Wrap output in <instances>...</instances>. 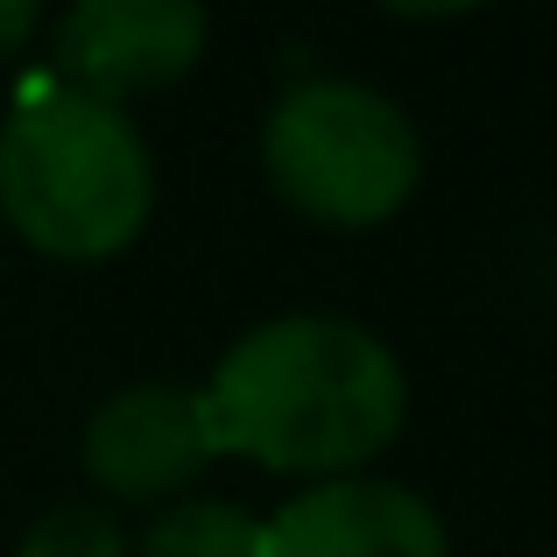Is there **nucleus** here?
I'll return each instance as SVG.
<instances>
[{
    "mask_svg": "<svg viewBox=\"0 0 557 557\" xmlns=\"http://www.w3.org/2000/svg\"><path fill=\"white\" fill-rule=\"evenodd\" d=\"M205 8L190 0H78L57 22V71L64 92L121 107L127 92L184 78L205 50Z\"/></svg>",
    "mask_w": 557,
    "mask_h": 557,
    "instance_id": "obj_4",
    "label": "nucleus"
},
{
    "mask_svg": "<svg viewBox=\"0 0 557 557\" xmlns=\"http://www.w3.org/2000/svg\"><path fill=\"white\" fill-rule=\"evenodd\" d=\"M135 557H261V516L184 494L135 536Z\"/></svg>",
    "mask_w": 557,
    "mask_h": 557,
    "instance_id": "obj_7",
    "label": "nucleus"
},
{
    "mask_svg": "<svg viewBox=\"0 0 557 557\" xmlns=\"http://www.w3.org/2000/svg\"><path fill=\"white\" fill-rule=\"evenodd\" d=\"M212 451L269 466V473L346 480L403 431V360L368 325L332 311H289L240 332L198 388Z\"/></svg>",
    "mask_w": 557,
    "mask_h": 557,
    "instance_id": "obj_1",
    "label": "nucleus"
},
{
    "mask_svg": "<svg viewBox=\"0 0 557 557\" xmlns=\"http://www.w3.org/2000/svg\"><path fill=\"white\" fill-rule=\"evenodd\" d=\"M261 557H451V536L417 487L346 473L289 494L261 522Z\"/></svg>",
    "mask_w": 557,
    "mask_h": 557,
    "instance_id": "obj_5",
    "label": "nucleus"
},
{
    "mask_svg": "<svg viewBox=\"0 0 557 557\" xmlns=\"http://www.w3.org/2000/svg\"><path fill=\"white\" fill-rule=\"evenodd\" d=\"M14 557H127V536L99 502H57L22 530Z\"/></svg>",
    "mask_w": 557,
    "mask_h": 557,
    "instance_id": "obj_8",
    "label": "nucleus"
},
{
    "mask_svg": "<svg viewBox=\"0 0 557 557\" xmlns=\"http://www.w3.org/2000/svg\"><path fill=\"white\" fill-rule=\"evenodd\" d=\"M36 22H42V14L28 8V0H0V57L22 50V42L36 36Z\"/></svg>",
    "mask_w": 557,
    "mask_h": 557,
    "instance_id": "obj_9",
    "label": "nucleus"
},
{
    "mask_svg": "<svg viewBox=\"0 0 557 557\" xmlns=\"http://www.w3.org/2000/svg\"><path fill=\"white\" fill-rule=\"evenodd\" d=\"M212 431H205L198 388L177 381H135V388L107 395L85 423V473L113 494V502H170L205 473Z\"/></svg>",
    "mask_w": 557,
    "mask_h": 557,
    "instance_id": "obj_6",
    "label": "nucleus"
},
{
    "mask_svg": "<svg viewBox=\"0 0 557 557\" xmlns=\"http://www.w3.org/2000/svg\"><path fill=\"white\" fill-rule=\"evenodd\" d=\"M269 184L325 226H381L417 190L423 141L388 92L360 78H304L261 127Z\"/></svg>",
    "mask_w": 557,
    "mask_h": 557,
    "instance_id": "obj_3",
    "label": "nucleus"
},
{
    "mask_svg": "<svg viewBox=\"0 0 557 557\" xmlns=\"http://www.w3.org/2000/svg\"><path fill=\"white\" fill-rule=\"evenodd\" d=\"M0 212L57 261L121 255L156 212V163L121 107L42 92L0 127Z\"/></svg>",
    "mask_w": 557,
    "mask_h": 557,
    "instance_id": "obj_2",
    "label": "nucleus"
}]
</instances>
